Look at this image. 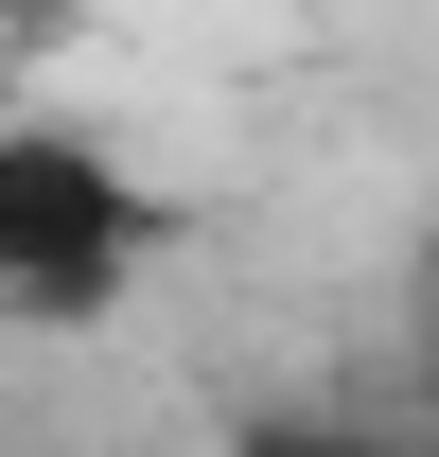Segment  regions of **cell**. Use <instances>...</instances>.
Segmentation results:
<instances>
[{"label":"cell","instance_id":"obj_1","mask_svg":"<svg viewBox=\"0 0 439 457\" xmlns=\"http://www.w3.org/2000/svg\"><path fill=\"white\" fill-rule=\"evenodd\" d=\"M159 176L123 159L106 123L70 106H0V317L18 335H88V317H123L141 299V264H159Z\"/></svg>","mask_w":439,"mask_h":457}]
</instances>
